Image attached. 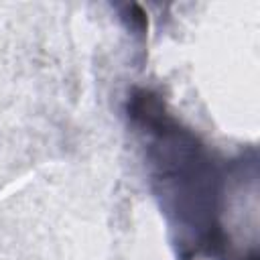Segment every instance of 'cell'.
<instances>
[{
  "label": "cell",
  "instance_id": "obj_1",
  "mask_svg": "<svg viewBox=\"0 0 260 260\" xmlns=\"http://www.w3.org/2000/svg\"><path fill=\"white\" fill-rule=\"evenodd\" d=\"M152 134V177L160 185L162 205L173 213L179 230L191 232L195 248L213 250L219 244L215 221V171L197 138L171 120L160 102L142 91L134 100V114Z\"/></svg>",
  "mask_w": 260,
  "mask_h": 260
}]
</instances>
